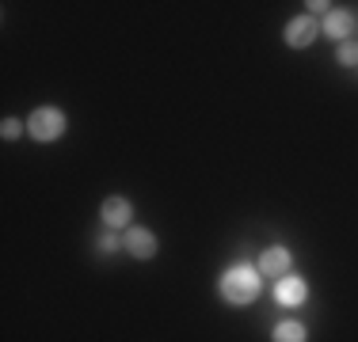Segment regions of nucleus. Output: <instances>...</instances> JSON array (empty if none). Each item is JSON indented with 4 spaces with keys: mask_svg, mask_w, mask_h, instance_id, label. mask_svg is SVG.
<instances>
[{
    "mask_svg": "<svg viewBox=\"0 0 358 342\" xmlns=\"http://www.w3.org/2000/svg\"><path fill=\"white\" fill-rule=\"evenodd\" d=\"M130 217H134V205H130V198H122V194H110V198L103 202V209H99V221H103L110 232L126 228Z\"/></svg>",
    "mask_w": 358,
    "mask_h": 342,
    "instance_id": "nucleus-4",
    "label": "nucleus"
},
{
    "mask_svg": "<svg viewBox=\"0 0 358 342\" xmlns=\"http://www.w3.org/2000/svg\"><path fill=\"white\" fill-rule=\"evenodd\" d=\"M23 133H27V126H23L20 118H4V122H0V137H4V141H20Z\"/></svg>",
    "mask_w": 358,
    "mask_h": 342,
    "instance_id": "nucleus-11",
    "label": "nucleus"
},
{
    "mask_svg": "<svg viewBox=\"0 0 358 342\" xmlns=\"http://www.w3.org/2000/svg\"><path fill=\"white\" fill-rule=\"evenodd\" d=\"M317 34H320V23L313 20V15H297V20L286 23L282 42H286L289 50H305V46H313V42H317Z\"/></svg>",
    "mask_w": 358,
    "mask_h": 342,
    "instance_id": "nucleus-3",
    "label": "nucleus"
},
{
    "mask_svg": "<svg viewBox=\"0 0 358 342\" xmlns=\"http://www.w3.org/2000/svg\"><path fill=\"white\" fill-rule=\"evenodd\" d=\"M305 8H309L313 15H317V12H320V15H328V8H331V4H324V0H313V4H305Z\"/></svg>",
    "mask_w": 358,
    "mask_h": 342,
    "instance_id": "nucleus-13",
    "label": "nucleus"
},
{
    "mask_svg": "<svg viewBox=\"0 0 358 342\" xmlns=\"http://www.w3.org/2000/svg\"><path fill=\"white\" fill-rule=\"evenodd\" d=\"M275 301L286 304V308H301L305 301H309V281H305V278H294V274H286V278L275 285Z\"/></svg>",
    "mask_w": 358,
    "mask_h": 342,
    "instance_id": "nucleus-7",
    "label": "nucleus"
},
{
    "mask_svg": "<svg viewBox=\"0 0 358 342\" xmlns=\"http://www.w3.org/2000/svg\"><path fill=\"white\" fill-rule=\"evenodd\" d=\"M65 130H69V118H65V110H57V107H35L31 118H27V137L38 141V144L62 141Z\"/></svg>",
    "mask_w": 358,
    "mask_h": 342,
    "instance_id": "nucleus-2",
    "label": "nucleus"
},
{
    "mask_svg": "<svg viewBox=\"0 0 358 342\" xmlns=\"http://www.w3.org/2000/svg\"><path fill=\"white\" fill-rule=\"evenodd\" d=\"M255 267H259L263 278H286L289 274V251L282 244H271L267 251H259V262H255Z\"/></svg>",
    "mask_w": 358,
    "mask_h": 342,
    "instance_id": "nucleus-8",
    "label": "nucleus"
},
{
    "mask_svg": "<svg viewBox=\"0 0 358 342\" xmlns=\"http://www.w3.org/2000/svg\"><path fill=\"white\" fill-rule=\"evenodd\" d=\"M126 251L134 255V259H141V262H149V259H157V251H160V244H157V236L149 232V228H126Z\"/></svg>",
    "mask_w": 358,
    "mask_h": 342,
    "instance_id": "nucleus-5",
    "label": "nucleus"
},
{
    "mask_svg": "<svg viewBox=\"0 0 358 342\" xmlns=\"http://www.w3.org/2000/svg\"><path fill=\"white\" fill-rule=\"evenodd\" d=\"M320 31L328 34V38H336V42H351V34L358 31V23H355L351 12H343V8H331V12L324 15Z\"/></svg>",
    "mask_w": 358,
    "mask_h": 342,
    "instance_id": "nucleus-6",
    "label": "nucleus"
},
{
    "mask_svg": "<svg viewBox=\"0 0 358 342\" xmlns=\"http://www.w3.org/2000/svg\"><path fill=\"white\" fill-rule=\"evenodd\" d=\"M118 247H126V239H118V232H110V228H107V232L99 236V251H103V255H115Z\"/></svg>",
    "mask_w": 358,
    "mask_h": 342,
    "instance_id": "nucleus-12",
    "label": "nucleus"
},
{
    "mask_svg": "<svg viewBox=\"0 0 358 342\" xmlns=\"http://www.w3.org/2000/svg\"><path fill=\"white\" fill-rule=\"evenodd\" d=\"M271 342H309V331H305L297 320H282V323H275V331H271Z\"/></svg>",
    "mask_w": 358,
    "mask_h": 342,
    "instance_id": "nucleus-9",
    "label": "nucleus"
},
{
    "mask_svg": "<svg viewBox=\"0 0 358 342\" xmlns=\"http://www.w3.org/2000/svg\"><path fill=\"white\" fill-rule=\"evenodd\" d=\"M336 61L358 68V42H355V38H351V42H339V46H336Z\"/></svg>",
    "mask_w": 358,
    "mask_h": 342,
    "instance_id": "nucleus-10",
    "label": "nucleus"
},
{
    "mask_svg": "<svg viewBox=\"0 0 358 342\" xmlns=\"http://www.w3.org/2000/svg\"><path fill=\"white\" fill-rule=\"evenodd\" d=\"M259 278H263L259 267H248V262H236V267H229L225 274H221V281H217L221 301H225V304H236V308L252 304L255 297H259V289H263Z\"/></svg>",
    "mask_w": 358,
    "mask_h": 342,
    "instance_id": "nucleus-1",
    "label": "nucleus"
}]
</instances>
